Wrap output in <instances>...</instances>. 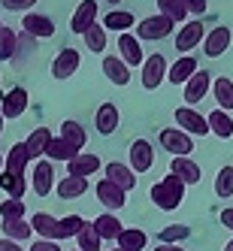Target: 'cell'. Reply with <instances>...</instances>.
I'll list each match as a JSON object with an SVG mask.
<instances>
[{"label":"cell","instance_id":"18","mask_svg":"<svg viewBox=\"0 0 233 251\" xmlns=\"http://www.w3.org/2000/svg\"><path fill=\"white\" fill-rule=\"evenodd\" d=\"M209 91H212V73L200 70V73H197V76L185 85V103H188V106H197Z\"/></svg>","mask_w":233,"mask_h":251},{"label":"cell","instance_id":"39","mask_svg":"<svg viewBox=\"0 0 233 251\" xmlns=\"http://www.w3.org/2000/svg\"><path fill=\"white\" fill-rule=\"evenodd\" d=\"M191 236V227H185V224H170V227H164L157 233V239H160V245H176V242H185Z\"/></svg>","mask_w":233,"mask_h":251},{"label":"cell","instance_id":"46","mask_svg":"<svg viewBox=\"0 0 233 251\" xmlns=\"http://www.w3.org/2000/svg\"><path fill=\"white\" fill-rule=\"evenodd\" d=\"M188 15H206V0H182Z\"/></svg>","mask_w":233,"mask_h":251},{"label":"cell","instance_id":"26","mask_svg":"<svg viewBox=\"0 0 233 251\" xmlns=\"http://www.w3.org/2000/svg\"><path fill=\"white\" fill-rule=\"evenodd\" d=\"M79 154H82V151L73 149V146H70L67 139H61V136H55V139L49 142V149H46V157L52 160V164H55V160H64V164H70V160H76Z\"/></svg>","mask_w":233,"mask_h":251},{"label":"cell","instance_id":"7","mask_svg":"<svg viewBox=\"0 0 233 251\" xmlns=\"http://www.w3.org/2000/svg\"><path fill=\"white\" fill-rule=\"evenodd\" d=\"M30 188H33L37 197H46V194H52V188H58L55 185V167H52V160H37V164H33Z\"/></svg>","mask_w":233,"mask_h":251},{"label":"cell","instance_id":"42","mask_svg":"<svg viewBox=\"0 0 233 251\" xmlns=\"http://www.w3.org/2000/svg\"><path fill=\"white\" fill-rule=\"evenodd\" d=\"M215 194L218 197H233V167H221L215 176Z\"/></svg>","mask_w":233,"mask_h":251},{"label":"cell","instance_id":"3","mask_svg":"<svg viewBox=\"0 0 233 251\" xmlns=\"http://www.w3.org/2000/svg\"><path fill=\"white\" fill-rule=\"evenodd\" d=\"M157 142H160V149H167L173 157H188V154L194 151V136H188L185 130H179V127L160 130Z\"/></svg>","mask_w":233,"mask_h":251},{"label":"cell","instance_id":"35","mask_svg":"<svg viewBox=\"0 0 233 251\" xmlns=\"http://www.w3.org/2000/svg\"><path fill=\"white\" fill-rule=\"evenodd\" d=\"M0 230H3V239H12V242H25L30 239V221H0Z\"/></svg>","mask_w":233,"mask_h":251},{"label":"cell","instance_id":"17","mask_svg":"<svg viewBox=\"0 0 233 251\" xmlns=\"http://www.w3.org/2000/svg\"><path fill=\"white\" fill-rule=\"evenodd\" d=\"M22 27L37 40H46V37H55V22L49 15H40V12H27L22 19Z\"/></svg>","mask_w":233,"mask_h":251},{"label":"cell","instance_id":"8","mask_svg":"<svg viewBox=\"0 0 233 251\" xmlns=\"http://www.w3.org/2000/svg\"><path fill=\"white\" fill-rule=\"evenodd\" d=\"M79 67H82V55L76 49H61L55 61H52V76L55 79H70L73 73H79Z\"/></svg>","mask_w":233,"mask_h":251},{"label":"cell","instance_id":"27","mask_svg":"<svg viewBox=\"0 0 233 251\" xmlns=\"http://www.w3.org/2000/svg\"><path fill=\"white\" fill-rule=\"evenodd\" d=\"M55 191H58L61 200H76V197H85V191H88V178L67 176V178H61V182H58Z\"/></svg>","mask_w":233,"mask_h":251},{"label":"cell","instance_id":"32","mask_svg":"<svg viewBox=\"0 0 233 251\" xmlns=\"http://www.w3.org/2000/svg\"><path fill=\"white\" fill-rule=\"evenodd\" d=\"M0 188H3L6 197H12V200H22L25 191H27V178L15 176V173H0Z\"/></svg>","mask_w":233,"mask_h":251},{"label":"cell","instance_id":"20","mask_svg":"<svg viewBox=\"0 0 233 251\" xmlns=\"http://www.w3.org/2000/svg\"><path fill=\"white\" fill-rule=\"evenodd\" d=\"M94 127H97L100 136H109V133L118 130V106L115 103H103L100 106L97 115H94Z\"/></svg>","mask_w":233,"mask_h":251},{"label":"cell","instance_id":"11","mask_svg":"<svg viewBox=\"0 0 233 251\" xmlns=\"http://www.w3.org/2000/svg\"><path fill=\"white\" fill-rule=\"evenodd\" d=\"M230 40H233L230 27H212L206 33V40H203V55L206 58H221L224 51L230 49Z\"/></svg>","mask_w":233,"mask_h":251},{"label":"cell","instance_id":"30","mask_svg":"<svg viewBox=\"0 0 233 251\" xmlns=\"http://www.w3.org/2000/svg\"><path fill=\"white\" fill-rule=\"evenodd\" d=\"M94 230L100 233V239H115V242H118V236H121V233H124L121 221L115 218V215H109V212H103L100 218L94 221Z\"/></svg>","mask_w":233,"mask_h":251},{"label":"cell","instance_id":"52","mask_svg":"<svg viewBox=\"0 0 233 251\" xmlns=\"http://www.w3.org/2000/svg\"><path fill=\"white\" fill-rule=\"evenodd\" d=\"M3 121H6V118H3V112H0V133H3Z\"/></svg>","mask_w":233,"mask_h":251},{"label":"cell","instance_id":"29","mask_svg":"<svg viewBox=\"0 0 233 251\" xmlns=\"http://www.w3.org/2000/svg\"><path fill=\"white\" fill-rule=\"evenodd\" d=\"M61 139H67L73 149H85V142H88V133H85V127L79 121H73V118H67L64 124H61Z\"/></svg>","mask_w":233,"mask_h":251},{"label":"cell","instance_id":"28","mask_svg":"<svg viewBox=\"0 0 233 251\" xmlns=\"http://www.w3.org/2000/svg\"><path fill=\"white\" fill-rule=\"evenodd\" d=\"M212 97H215V103H218V109H233V82L227 79V76H218L212 82Z\"/></svg>","mask_w":233,"mask_h":251},{"label":"cell","instance_id":"58","mask_svg":"<svg viewBox=\"0 0 233 251\" xmlns=\"http://www.w3.org/2000/svg\"><path fill=\"white\" fill-rule=\"evenodd\" d=\"M76 251H79V248H76Z\"/></svg>","mask_w":233,"mask_h":251},{"label":"cell","instance_id":"19","mask_svg":"<svg viewBox=\"0 0 233 251\" xmlns=\"http://www.w3.org/2000/svg\"><path fill=\"white\" fill-rule=\"evenodd\" d=\"M118 51H121V61L128 67H142L146 64V55L139 49V40L130 37V33H118Z\"/></svg>","mask_w":233,"mask_h":251},{"label":"cell","instance_id":"31","mask_svg":"<svg viewBox=\"0 0 233 251\" xmlns=\"http://www.w3.org/2000/svg\"><path fill=\"white\" fill-rule=\"evenodd\" d=\"M206 118H209V127H212L215 136H221V139H230L233 136V118L224 109H212Z\"/></svg>","mask_w":233,"mask_h":251},{"label":"cell","instance_id":"10","mask_svg":"<svg viewBox=\"0 0 233 251\" xmlns=\"http://www.w3.org/2000/svg\"><path fill=\"white\" fill-rule=\"evenodd\" d=\"M27 103H30V97H27L25 88H12V91H6L3 100H0V112H3V118H9V121L22 118L25 109H27Z\"/></svg>","mask_w":233,"mask_h":251},{"label":"cell","instance_id":"37","mask_svg":"<svg viewBox=\"0 0 233 251\" xmlns=\"http://www.w3.org/2000/svg\"><path fill=\"white\" fill-rule=\"evenodd\" d=\"M157 15H164V19L179 25V22L188 19V9H185L182 0H157Z\"/></svg>","mask_w":233,"mask_h":251},{"label":"cell","instance_id":"57","mask_svg":"<svg viewBox=\"0 0 233 251\" xmlns=\"http://www.w3.org/2000/svg\"><path fill=\"white\" fill-rule=\"evenodd\" d=\"M0 100H3V94H0Z\"/></svg>","mask_w":233,"mask_h":251},{"label":"cell","instance_id":"34","mask_svg":"<svg viewBox=\"0 0 233 251\" xmlns=\"http://www.w3.org/2000/svg\"><path fill=\"white\" fill-rule=\"evenodd\" d=\"M149 245V236H146V230H136V227H128L118 236V248H124V251H142Z\"/></svg>","mask_w":233,"mask_h":251},{"label":"cell","instance_id":"24","mask_svg":"<svg viewBox=\"0 0 233 251\" xmlns=\"http://www.w3.org/2000/svg\"><path fill=\"white\" fill-rule=\"evenodd\" d=\"M100 157L97 154H79L76 160H70V164H67V173L70 176H76V178H88V176H91V173H100Z\"/></svg>","mask_w":233,"mask_h":251},{"label":"cell","instance_id":"25","mask_svg":"<svg viewBox=\"0 0 233 251\" xmlns=\"http://www.w3.org/2000/svg\"><path fill=\"white\" fill-rule=\"evenodd\" d=\"M133 25H136V19H133L130 9H112V12L103 15V27L106 30H115V33H128Z\"/></svg>","mask_w":233,"mask_h":251},{"label":"cell","instance_id":"2","mask_svg":"<svg viewBox=\"0 0 233 251\" xmlns=\"http://www.w3.org/2000/svg\"><path fill=\"white\" fill-rule=\"evenodd\" d=\"M176 127L185 130L188 136H206V133H212L209 118L200 115L194 106H179V109H176Z\"/></svg>","mask_w":233,"mask_h":251},{"label":"cell","instance_id":"49","mask_svg":"<svg viewBox=\"0 0 233 251\" xmlns=\"http://www.w3.org/2000/svg\"><path fill=\"white\" fill-rule=\"evenodd\" d=\"M0 251H25L19 242H12V239H0Z\"/></svg>","mask_w":233,"mask_h":251},{"label":"cell","instance_id":"51","mask_svg":"<svg viewBox=\"0 0 233 251\" xmlns=\"http://www.w3.org/2000/svg\"><path fill=\"white\" fill-rule=\"evenodd\" d=\"M224 251H233V239H230V242H224Z\"/></svg>","mask_w":233,"mask_h":251},{"label":"cell","instance_id":"44","mask_svg":"<svg viewBox=\"0 0 233 251\" xmlns=\"http://www.w3.org/2000/svg\"><path fill=\"white\" fill-rule=\"evenodd\" d=\"M85 224H88V221H85V218H79V215H67V218H61L64 239H73V236H79V230H82Z\"/></svg>","mask_w":233,"mask_h":251},{"label":"cell","instance_id":"36","mask_svg":"<svg viewBox=\"0 0 233 251\" xmlns=\"http://www.w3.org/2000/svg\"><path fill=\"white\" fill-rule=\"evenodd\" d=\"M19 55V33L12 27H3L0 30V61H15Z\"/></svg>","mask_w":233,"mask_h":251},{"label":"cell","instance_id":"33","mask_svg":"<svg viewBox=\"0 0 233 251\" xmlns=\"http://www.w3.org/2000/svg\"><path fill=\"white\" fill-rule=\"evenodd\" d=\"M55 139L52 136V130L49 127H37L27 139H25V146H27V151H30V157H40V154H46V149H49V142Z\"/></svg>","mask_w":233,"mask_h":251},{"label":"cell","instance_id":"1","mask_svg":"<svg viewBox=\"0 0 233 251\" xmlns=\"http://www.w3.org/2000/svg\"><path fill=\"white\" fill-rule=\"evenodd\" d=\"M149 197H152V203H155L157 209L173 212V209H179V206H182V200H185V182H182L179 176L167 173V176H164V182L152 185Z\"/></svg>","mask_w":233,"mask_h":251},{"label":"cell","instance_id":"16","mask_svg":"<svg viewBox=\"0 0 233 251\" xmlns=\"http://www.w3.org/2000/svg\"><path fill=\"white\" fill-rule=\"evenodd\" d=\"M206 37H203V25L200 22H188V25H182L179 27V33H176V51H191V49H197Z\"/></svg>","mask_w":233,"mask_h":251},{"label":"cell","instance_id":"23","mask_svg":"<svg viewBox=\"0 0 233 251\" xmlns=\"http://www.w3.org/2000/svg\"><path fill=\"white\" fill-rule=\"evenodd\" d=\"M30 151H27V146L25 142H15V146L6 151V173H15V176H25V170H27V164H30Z\"/></svg>","mask_w":233,"mask_h":251},{"label":"cell","instance_id":"14","mask_svg":"<svg viewBox=\"0 0 233 251\" xmlns=\"http://www.w3.org/2000/svg\"><path fill=\"white\" fill-rule=\"evenodd\" d=\"M106 178H109L112 185H118L121 191H133L136 188V173L128 167V164H118V160H109V164L103 167Z\"/></svg>","mask_w":233,"mask_h":251},{"label":"cell","instance_id":"53","mask_svg":"<svg viewBox=\"0 0 233 251\" xmlns=\"http://www.w3.org/2000/svg\"><path fill=\"white\" fill-rule=\"evenodd\" d=\"M3 164H6V160H3V154H0V173H3Z\"/></svg>","mask_w":233,"mask_h":251},{"label":"cell","instance_id":"4","mask_svg":"<svg viewBox=\"0 0 233 251\" xmlns=\"http://www.w3.org/2000/svg\"><path fill=\"white\" fill-rule=\"evenodd\" d=\"M176 27V22L164 19V15H149V19H142L136 25V40H164L170 37Z\"/></svg>","mask_w":233,"mask_h":251},{"label":"cell","instance_id":"45","mask_svg":"<svg viewBox=\"0 0 233 251\" xmlns=\"http://www.w3.org/2000/svg\"><path fill=\"white\" fill-rule=\"evenodd\" d=\"M37 0H3V6L9 9V12H27Z\"/></svg>","mask_w":233,"mask_h":251},{"label":"cell","instance_id":"5","mask_svg":"<svg viewBox=\"0 0 233 251\" xmlns=\"http://www.w3.org/2000/svg\"><path fill=\"white\" fill-rule=\"evenodd\" d=\"M167 73H170V67H167L164 55L155 51V55L146 58V64H142V88H146V91H155V88L167 79Z\"/></svg>","mask_w":233,"mask_h":251},{"label":"cell","instance_id":"56","mask_svg":"<svg viewBox=\"0 0 233 251\" xmlns=\"http://www.w3.org/2000/svg\"><path fill=\"white\" fill-rule=\"evenodd\" d=\"M0 30H3V22H0Z\"/></svg>","mask_w":233,"mask_h":251},{"label":"cell","instance_id":"55","mask_svg":"<svg viewBox=\"0 0 233 251\" xmlns=\"http://www.w3.org/2000/svg\"><path fill=\"white\" fill-rule=\"evenodd\" d=\"M109 251H124V248H109Z\"/></svg>","mask_w":233,"mask_h":251},{"label":"cell","instance_id":"22","mask_svg":"<svg viewBox=\"0 0 233 251\" xmlns=\"http://www.w3.org/2000/svg\"><path fill=\"white\" fill-rule=\"evenodd\" d=\"M103 73H106V79H109L112 85H128L130 82V67L121 58H115V55L103 58Z\"/></svg>","mask_w":233,"mask_h":251},{"label":"cell","instance_id":"41","mask_svg":"<svg viewBox=\"0 0 233 251\" xmlns=\"http://www.w3.org/2000/svg\"><path fill=\"white\" fill-rule=\"evenodd\" d=\"M85 46H88V51H97V55H103V51H106V27H103V25H94L91 30L85 33Z\"/></svg>","mask_w":233,"mask_h":251},{"label":"cell","instance_id":"9","mask_svg":"<svg viewBox=\"0 0 233 251\" xmlns=\"http://www.w3.org/2000/svg\"><path fill=\"white\" fill-rule=\"evenodd\" d=\"M94 25H97V0H82L79 9L73 12V19H70V30L85 37Z\"/></svg>","mask_w":233,"mask_h":251},{"label":"cell","instance_id":"15","mask_svg":"<svg viewBox=\"0 0 233 251\" xmlns=\"http://www.w3.org/2000/svg\"><path fill=\"white\" fill-rule=\"evenodd\" d=\"M97 200L106 206V209H124L128 206V191H121L118 185H112L109 178H103V182L97 185Z\"/></svg>","mask_w":233,"mask_h":251},{"label":"cell","instance_id":"47","mask_svg":"<svg viewBox=\"0 0 233 251\" xmlns=\"http://www.w3.org/2000/svg\"><path fill=\"white\" fill-rule=\"evenodd\" d=\"M30 251H61V245L52 239H37V242H30Z\"/></svg>","mask_w":233,"mask_h":251},{"label":"cell","instance_id":"13","mask_svg":"<svg viewBox=\"0 0 233 251\" xmlns=\"http://www.w3.org/2000/svg\"><path fill=\"white\" fill-rule=\"evenodd\" d=\"M197 73H200V67H197V58L182 55V58H176V61H173L170 73H167V82H173V85H188Z\"/></svg>","mask_w":233,"mask_h":251},{"label":"cell","instance_id":"12","mask_svg":"<svg viewBox=\"0 0 233 251\" xmlns=\"http://www.w3.org/2000/svg\"><path fill=\"white\" fill-rule=\"evenodd\" d=\"M155 167V149L149 139H133L130 146V170L133 173H149Z\"/></svg>","mask_w":233,"mask_h":251},{"label":"cell","instance_id":"50","mask_svg":"<svg viewBox=\"0 0 233 251\" xmlns=\"http://www.w3.org/2000/svg\"><path fill=\"white\" fill-rule=\"evenodd\" d=\"M155 251H185V248L182 245H157Z\"/></svg>","mask_w":233,"mask_h":251},{"label":"cell","instance_id":"48","mask_svg":"<svg viewBox=\"0 0 233 251\" xmlns=\"http://www.w3.org/2000/svg\"><path fill=\"white\" fill-rule=\"evenodd\" d=\"M218 221L227 227V230H233V209H221V215H218Z\"/></svg>","mask_w":233,"mask_h":251},{"label":"cell","instance_id":"54","mask_svg":"<svg viewBox=\"0 0 233 251\" xmlns=\"http://www.w3.org/2000/svg\"><path fill=\"white\" fill-rule=\"evenodd\" d=\"M106 3H112V6H115V3H121V0H106Z\"/></svg>","mask_w":233,"mask_h":251},{"label":"cell","instance_id":"40","mask_svg":"<svg viewBox=\"0 0 233 251\" xmlns=\"http://www.w3.org/2000/svg\"><path fill=\"white\" fill-rule=\"evenodd\" d=\"M0 218L3 221H22L25 218V200H12V197H6V200L0 203Z\"/></svg>","mask_w":233,"mask_h":251},{"label":"cell","instance_id":"21","mask_svg":"<svg viewBox=\"0 0 233 251\" xmlns=\"http://www.w3.org/2000/svg\"><path fill=\"white\" fill-rule=\"evenodd\" d=\"M170 173H173V176H179V178H182L185 185H200V178H203L200 167H197L191 157H173V164H170Z\"/></svg>","mask_w":233,"mask_h":251},{"label":"cell","instance_id":"38","mask_svg":"<svg viewBox=\"0 0 233 251\" xmlns=\"http://www.w3.org/2000/svg\"><path fill=\"white\" fill-rule=\"evenodd\" d=\"M76 242H79V251H103V239H100V233L94 230V224H85L79 230Z\"/></svg>","mask_w":233,"mask_h":251},{"label":"cell","instance_id":"6","mask_svg":"<svg viewBox=\"0 0 233 251\" xmlns=\"http://www.w3.org/2000/svg\"><path fill=\"white\" fill-rule=\"evenodd\" d=\"M30 227L40 233V239H52V242H64V230H61V218L49 212H33L30 215Z\"/></svg>","mask_w":233,"mask_h":251},{"label":"cell","instance_id":"43","mask_svg":"<svg viewBox=\"0 0 233 251\" xmlns=\"http://www.w3.org/2000/svg\"><path fill=\"white\" fill-rule=\"evenodd\" d=\"M37 51V37H30L27 30H22L19 33V55H15V64H22L27 55H33Z\"/></svg>","mask_w":233,"mask_h":251}]
</instances>
